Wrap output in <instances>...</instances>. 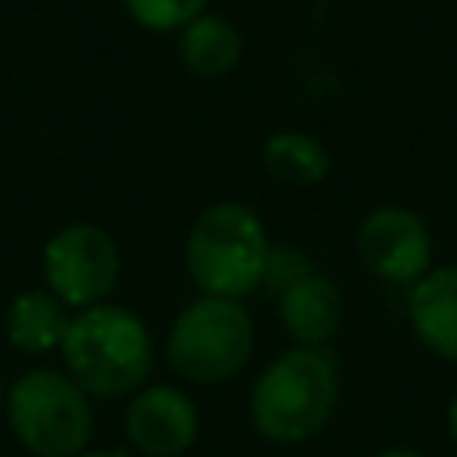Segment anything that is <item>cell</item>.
I'll return each mask as SVG.
<instances>
[{
  "label": "cell",
  "instance_id": "1",
  "mask_svg": "<svg viewBox=\"0 0 457 457\" xmlns=\"http://www.w3.org/2000/svg\"><path fill=\"white\" fill-rule=\"evenodd\" d=\"M336 400V353L325 346H293L257 375L250 389V425L271 443H303L328 425Z\"/></svg>",
  "mask_w": 457,
  "mask_h": 457
},
{
  "label": "cell",
  "instance_id": "2",
  "mask_svg": "<svg viewBox=\"0 0 457 457\" xmlns=\"http://www.w3.org/2000/svg\"><path fill=\"white\" fill-rule=\"evenodd\" d=\"M61 357L68 375L89 396L114 400L143 389L154 368V343L139 314L114 303H96L71 318Z\"/></svg>",
  "mask_w": 457,
  "mask_h": 457
},
{
  "label": "cell",
  "instance_id": "3",
  "mask_svg": "<svg viewBox=\"0 0 457 457\" xmlns=\"http://www.w3.org/2000/svg\"><path fill=\"white\" fill-rule=\"evenodd\" d=\"M268 236L253 207L218 200L204 207L186 236V271L204 296L243 300L264 278Z\"/></svg>",
  "mask_w": 457,
  "mask_h": 457
},
{
  "label": "cell",
  "instance_id": "4",
  "mask_svg": "<svg viewBox=\"0 0 457 457\" xmlns=\"http://www.w3.org/2000/svg\"><path fill=\"white\" fill-rule=\"evenodd\" d=\"M168 364L193 386L228 382L253 353V321L239 300L196 296L168 328Z\"/></svg>",
  "mask_w": 457,
  "mask_h": 457
},
{
  "label": "cell",
  "instance_id": "5",
  "mask_svg": "<svg viewBox=\"0 0 457 457\" xmlns=\"http://www.w3.org/2000/svg\"><path fill=\"white\" fill-rule=\"evenodd\" d=\"M86 396L68 371L32 368L7 393V421L29 453L75 457L93 436V407Z\"/></svg>",
  "mask_w": 457,
  "mask_h": 457
},
{
  "label": "cell",
  "instance_id": "6",
  "mask_svg": "<svg viewBox=\"0 0 457 457\" xmlns=\"http://www.w3.org/2000/svg\"><path fill=\"white\" fill-rule=\"evenodd\" d=\"M121 275L118 243L89 221L64 225L43 246V278L68 307H96L111 296Z\"/></svg>",
  "mask_w": 457,
  "mask_h": 457
},
{
  "label": "cell",
  "instance_id": "7",
  "mask_svg": "<svg viewBox=\"0 0 457 457\" xmlns=\"http://www.w3.org/2000/svg\"><path fill=\"white\" fill-rule=\"evenodd\" d=\"M357 257L375 278L389 286H414L432 268V232L421 214L386 204L361 218Z\"/></svg>",
  "mask_w": 457,
  "mask_h": 457
},
{
  "label": "cell",
  "instance_id": "8",
  "mask_svg": "<svg viewBox=\"0 0 457 457\" xmlns=\"http://www.w3.org/2000/svg\"><path fill=\"white\" fill-rule=\"evenodd\" d=\"M200 432L196 403L175 386H150L129 400L125 436L143 457H182Z\"/></svg>",
  "mask_w": 457,
  "mask_h": 457
},
{
  "label": "cell",
  "instance_id": "9",
  "mask_svg": "<svg viewBox=\"0 0 457 457\" xmlns=\"http://www.w3.org/2000/svg\"><path fill=\"white\" fill-rule=\"evenodd\" d=\"M407 318L428 353L457 364V264L428 268L411 286Z\"/></svg>",
  "mask_w": 457,
  "mask_h": 457
},
{
  "label": "cell",
  "instance_id": "10",
  "mask_svg": "<svg viewBox=\"0 0 457 457\" xmlns=\"http://www.w3.org/2000/svg\"><path fill=\"white\" fill-rule=\"evenodd\" d=\"M275 300L278 321L296 346H325L343 328V293L321 271L303 275Z\"/></svg>",
  "mask_w": 457,
  "mask_h": 457
},
{
  "label": "cell",
  "instance_id": "11",
  "mask_svg": "<svg viewBox=\"0 0 457 457\" xmlns=\"http://www.w3.org/2000/svg\"><path fill=\"white\" fill-rule=\"evenodd\" d=\"M243 57L239 29L221 14H200L186 29H179V61L196 79H221Z\"/></svg>",
  "mask_w": 457,
  "mask_h": 457
},
{
  "label": "cell",
  "instance_id": "12",
  "mask_svg": "<svg viewBox=\"0 0 457 457\" xmlns=\"http://www.w3.org/2000/svg\"><path fill=\"white\" fill-rule=\"evenodd\" d=\"M68 303H61L50 289H29L11 300L7 307V339L21 353H46L61 350L68 336Z\"/></svg>",
  "mask_w": 457,
  "mask_h": 457
},
{
  "label": "cell",
  "instance_id": "13",
  "mask_svg": "<svg viewBox=\"0 0 457 457\" xmlns=\"http://www.w3.org/2000/svg\"><path fill=\"white\" fill-rule=\"evenodd\" d=\"M261 164L275 182L303 189V186L325 182V175L332 168V157H328L321 139H314L307 132H296V129H282V132H271L264 139Z\"/></svg>",
  "mask_w": 457,
  "mask_h": 457
},
{
  "label": "cell",
  "instance_id": "14",
  "mask_svg": "<svg viewBox=\"0 0 457 457\" xmlns=\"http://www.w3.org/2000/svg\"><path fill=\"white\" fill-rule=\"evenodd\" d=\"M136 25L146 32H179L207 11V0H121Z\"/></svg>",
  "mask_w": 457,
  "mask_h": 457
},
{
  "label": "cell",
  "instance_id": "15",
  "mask_svg": "<svg viewBox=\"0 0 457 457\" xmlns=\"http://www.w3.org/2000/svg\"><path fill=\"white\" fill-rule=\"evenodd\" d=\"M318 271L311 264V257L296 246H271L268 250V261H264V278H261V289H268L271 296L286 293L293 282H300L303 275Z\"/></svg>",
  "mask_w": 457,
  "mask_h": 457
},
{
  "label": "cell",
  "instance_id": "16",
  "mask_svg": "<svg viewBox=\"0 0 457 457\" xmlns=\"http://www.w3.org/2000/svg\"><path fill=\"white\" fill-rule=\"evenodd\" d=\"M371 457H425L421 450H411V446H389V450H378Z\"/></svg>",
  "mask_w": 457,
  "mask_h": 457
},
{
  "label": "cell",
  "instance_id": "17",
  "mask_svg": "<svg viewBox=\"0 0 457 457\" xmlns=\"http://www.w3.org/2000/svg\"><path fill=\"white\" fill-rule=\"evenodd\" d=\"M446 432H450V439H453V446H457V396H453L450 407H446Z\"/></svg>",
  "mask_w": 457,
  "mask_h": 457
},
{
  "label": "cell",
  "instance_id": "18",
  "mask_svg": "<svg viewBox=\"0 0 457 457\" xmlns=\"http://www.w3.org/2000/svg\"><path fill=\"white\" fill-rule=\"evenodd\" d=\"M75 457H125L121 450H82V453H75Z\"/></svg>",
  "mask_w": 457,
  "mask_h": 457
},
{
  "label": "cell",
  "instance_id": "19",
  "mask_svg": "<svg viewBox=\"0 0 457 457\" xmlns=\"http://www.w3.org/2000/svg\"><path fill=\"white\" fill-rule=\"evenodd\" d=\"M0 400H4V389H0Z\"/></svg>",
  "mask_w": 457,
  "mask_h": 457
}]
</instances>
